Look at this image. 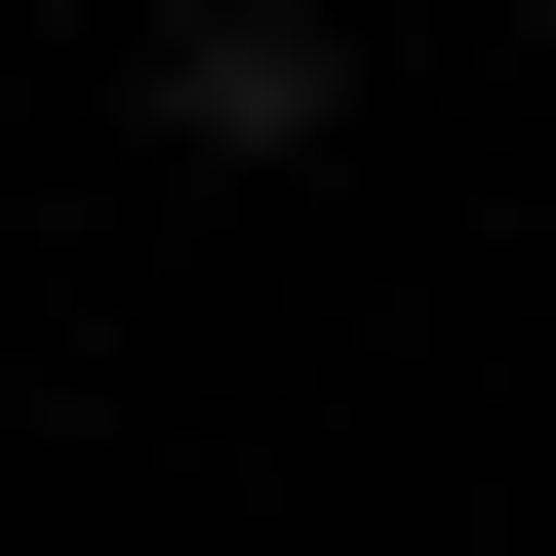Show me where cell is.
Here are the masks:
<instances>
[{"label": "cell", "mask_w": 556, "mask_h": 556, "mask_svg": "<svg viewBox=\"0 0 556 556\" xmlns=\"http://www.w3.org/2000/svg\"><path fill=\"white\" fill-rule=\"evenodd\" d=\"M119 119H160L199 199H278V160H358V0H160V40H119Z\"/></svg>", "instance_id": "6da1fadb"}]
</instances>
